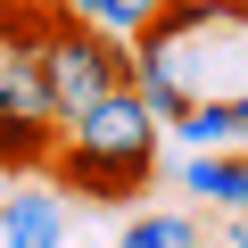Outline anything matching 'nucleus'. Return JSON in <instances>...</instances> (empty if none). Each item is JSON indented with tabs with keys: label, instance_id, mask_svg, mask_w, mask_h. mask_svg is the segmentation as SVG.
<instances>
[{
	"label": "nucleus",
	"instance_id": "nucleus-4",
	"mask_svg": "<svg viewBox=\"0 0 248 248\" xmlns=\"http://www.w3.org/2000/svg\"><path fill=\"white\" fill-rule=\"evenodd\" d=\"M0 232H9V248H66V199L25 182L0 199Z\"/></svg>",
	"mask_w": 248,
	"mask_h": 248
},
{
	"label": "nucleus",
	"instance_id": "nucleus-7",
	"mask_svg": "<svg viewBox=\"0 0 248 248\" xmlns=\"http://www.w3.org/2000/svg\"><path fill=\"white\" fill-rule=\"evenodd\" d=\"M50 25H58V0H0V58L33 66L42 42H50Z\"/></svg>",
	"mask_w": 248,
	"mask_h": 248
},
{
	"label": "nucleus",
	"instance_id": "nucleus-1",
	"mask_svg": "<svg viewBox=\"0 0 248 248\" xmlns=\"http://www.w3.org/2000/svg\"><path fill=\"white\" fill-rule=\"evenodd\" d=\"M133 91L157 124H174L190 99H240L248 91V0H157V17L133 33Z\"/></svg>",
	"mask_w": 248,
	"mask_h": 248
},
{
	"label": "nucleus",
	"instance_id": "nucleus-13",
	"mask_svg": "<svg viewBox=\"0 0 248 248\" xmlns=\"http://www.w3.org/2000/svg\"><path fill=\"white\" fill-rule=\"evenodd\" d=\"M66 9H75V17H91V9H99V0H66Z\"/></svg>",
	"mask_w": 248,
	"mask_h": 248
},
{
	"label": "nucleus",
	"instance_id": "nucleus-12",
	"mask_svg": "<svg viewBox=\"0 0 248 248\" xmlns=\"http://www.w3.org/2000/svg\"><path fill=\"white\" fill-rule=\"evenodd\" d=\"M223 248H248V215H240V223H232V232H223Z\"/></svg>",
	"mask_w": 248,
	"mask_h": 248
},
{
	"label": "nucleus",
	"instance_id": "nucleus-11",
	"mask_svg": "<svg viewBox=\"0 0 248 248\" xmlns=\"http://www.w3.org/2000/svg\"><path fill=\"white\" fill-rule=\"evenodd\" d=\"M223 124H232V149H248V91H240V99H223Z\"/></svg>",
	"mask_w": 248,
	"mask_h": 248
},
{
	"label": "nucleus",
	"instance_id": "nucleus-9",
	"mask_svg": "<svg viewBox=\"0 0 248 248\" xmlns=\"http://www.w3.org/2000/svg\"><path fill=\"white\" fill-rule=\"evenodd\" d=\"M199 240H207V232H199L190 215H133L116 248H199Z\"/></svg>",
	"mask_w": 248,
	"mask_h": 248
},
{
	"label": "nucleus",
	"instance_id": "nucleus-2",
	"mask_svg": "<svg viewBox=\"0 0 248 248\" xmlns=\"http://www.w3.org/2000/svg\"><path fill=\"white\" fill-rule=\"evenodd\" d=\"M157 149H166V124L149 116V99L124 83L108 99H91L83 116L58 124V199H83V207H133L149 182H157Z\"/></svg>",
	"mask_w": 248,
	"mask_h": 248
},
{
	"label": "nucleus",
	"instance_id": "nucleus-6",
	"mask_svg": "<svg viewBox=\"0 0 248 248\" xmlns=\"http://www.w3.org/2000/svg\"><path fill=\"white\" fill-rule=\"evenodd\" d=\"M58 149V124L50 116H9L0 108V174H42Z\"/></svg>",
	"mask_w": 248,
	"mask_h": 248
},
{
	"label": "nucleus",
	"instance_id": "nucleus-3",
	"mask_svg": "<svg viewBox=\"0 0 248 248\" xmlns=\"http://www.w3.org/2000/svg\"><path fill=\"white\" fill-rule=\"evenodd\" d=\"M33 75H42V91H50V116L66 124V116H83L91 99H108V91L133 83V42H116V33H99L91 17L58 9V25H50V42H42Z\"/></svg>",
	"mask_w": 248,
	"mask_h": 248
},
{
	"label": "nucleus",
	"instance_id": "nucleus-5",
	"mask_svg": "<svg viewBox=\"0 0 248 248\" xmlns=\"http://www.w3.org/2000/svg\"><path fill=\"white\" fill-rule=\"evenodd\" d=\"M182 190L190 199H215L232 215H248V149H182Z\"/></svg>",
	"mask_w": 248,
	"mask_h": 248
},
{
	"label": "nucleus",
	"instance_id": "nucleus-8",
	"mask_svg": "<svg viewBox=\"0 0 248 248\" xmlns=\"http://www.w3.org/2000/svg\"><path fill=\"white\" fill-rule=\"evenodd\" d=\"M166 133L182 141V149H232V124H223V99H190Z\"/></svg>",
	"mask_w": 248,
	"mask_h": 248
},
{
	"label": "nucleus",
	"instance_id": "nucleus-10",
	"mask_svg": "<svg viewBox=\"0 0 248 248\" xmlns=\"http://www.w3.org/2000/svg\"><path fill=\"white\" fill-rule=\"evenodd\" d=\"M149 17H157V0H99V9H91V25H99V33H116V42H133Z\"/></svg>",
	"mask_w": 248,
	"mask_h": 248
}]
</instances>
